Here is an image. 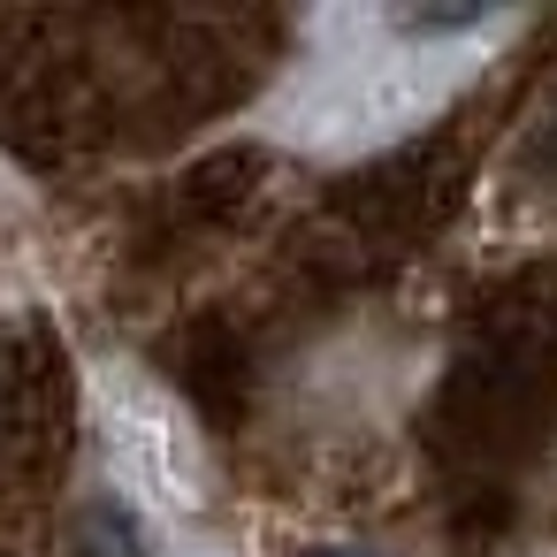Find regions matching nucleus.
<instances>
[{"mask_svg":"<svg viewBox=\"0 0 557 557\" xmlns=\"http://www.w3.org/2000/svg\"><path fill=\"white\" fill-rule=\"evenodd\" d=\"M108 443H115V458H123V473L153 496V504H199V443H191V428L153 397V389H138V382H123L115 397H108Z\"/></svg>","mask_w":557,"mask_h":557,"instance_id":"f257e3e1","label":"nucleus"},{"mask_svg":"<svg viewBox=\"0 0 557 557\" xmlns=\"http://www.w3.org/2000/svg\"><path fill=\"white\" fill-rule=\"evenodd\" d=\"M77 557H153L146 542H138V527H131V511L123 504H92L85 519H77Z\"/></svg>","mask_w":557,"mask_h":557,"instance_id":"f03ea898","label":"nucleus"},{"mask_svg":"<svg viewBox=\"0 0 557 557\" xmlns=\"http://www.w3.org/2000/svg\"><path fill=\"white\" fill-rule=\"evenodd\" d=\"M306 557H382V549H306Z\"/></svg>","mask_w":557,"mask_h":557,"instance_id":"7ed1b4c3","label":"nucleus"}]
</instances>
